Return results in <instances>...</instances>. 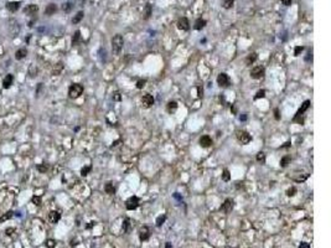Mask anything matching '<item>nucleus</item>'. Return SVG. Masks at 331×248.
<instances>
[{
	"mask_svg": "<svg viewBox=\"0 0 331 248\" xmlns=\"http://www.w3.org/2000/svg\"><path fill=\"white\" fill-rule=\"evenodd\" d=\"M123 45H124L123 36H122V35H119V34H117V35L112 39V50H113V52L118 55L119 52L122 51Z\"/></svg>",
	"mask_w": 331,
	"mask_h": 248,
	"instance_id": "obj_1",
	"label": "nucleus"
},
{
	"mask_svg": "<svg viewBox=\"0 0 331 248\" xmlns=\"http://www.w3.org/2000/svg\"><path fill=\"white\" fill-rule=\"evenodd\" d=\"M82 93H83V86L80 83H73L68 88V97L72 99H76L78 97H81Z\"/></svg>",
	"mask_w": 331,
	"mask_h": 248,
	"instance_id": "obj_2",
	"label": "nucleus"
},
{
	"mask_svg": "<svg viewBox=\"0 0 331 248\" xmlns=\"http://www.w3.org/2000/svg\"><path fill=\"white\" fill-rule=\"evenodd\" d=\"M309 107H310V101H305V102L303 103V106L300 107V109L298 111V113L295 114V117L293 121L299 123V124H303L304 123V112L306 109H309Z\"/></svg>",
	"mask_w": 331,
	"mask_h": 248,
	"instance_id": "obj_3",
	"label": "nucleus"
},
{
	"mask_svg": "<svg viewBox=\"0 0 331 248\" xmlns=\"http://www.w3.org/2000/svg\"><path fill=\"white\" fill-rule=\"evenodd\" d=\"M236 137H237V140H238L241 144H243V145L249 144V143L252 141V135L248 133V131H246V130H237Z\"/></svg>",
	"mask_w": 331,
	"mask_h": 248,
	"instance_id": "obj_4",
	"label": "nucleus"
},
{
	"mask_svg": "<svg viewBox=\"0 0 331 248\" xmlns=\"http://www.w3.org/2000/svg\"><path fill=\"white\" fill-rule=\"evenodd\" d=\"M217 83H218L220 87H223V88L229 87V84H231V80H229L228 74L227 73H220L218 77H217Z\"/></svg>",
	"mask_w": 331,
	"mask_h": 248,
	"instance_id": "obj_5",
	"label": "nucleus"
},
{
	"mask_svg": "<svg viewBox=\"0 0 331 248\" xmlns=\"http://www.w3.org/2000/svg\"><path fill=\"white\" fill-rule=\"evenodd\" d=\"M233 206H235V202H233L232 198H226L224 202L222 204V206L220 207V210L223 213H226V215H228V213L233 210Z\"/></svg>",
	"mask_w": 331,
	"mask_h": 248,
	"instance_id": "obj_6",
	"label": "nucleus"
},
{
	"mask_svg": "<svg viewBox=\"0 0 331 248\" xmlns=\"http://www.w3.org/2000/svg\"><path fill=\"white\" fill-rule=\"evenodd\" d=\"M264 72H265L264 67L255 66V67H253V68H252V71H251V77L254 78V80H259V78H262L263 76H264Z\"/></svg>",
	"mask_w": 331,
	"mask_h": 248,
	"instance_id": "obj_7",
	"label": "nucleus"
},
{
	"mask_svg": "<svg viewBox=\"0 0 331 248\" xmlns=\"http://www.w3.org/2000/svg\"><path fill=\"white\" fill-rule=\"evenodd\" d=\"M138 206H139V197H137V196H130L125 201V207H127V210H129V211H133V210H135Z\"/></svg>",
	"mask_w": 331,
	"mask_h": 248,
	"instance_id": "obj_8",
	"label": "nucleus"
},
{
	"mask_svg": "<svg viewBox=\"0 0 331 248\" xmlns=\"http://www.w3.org/2000/svg\"><path fill=\"white\" fill-rule=\"evenodd\" d=\"M154 104V97L149 93H146L141 97V106L144 108H150Z\"/></svg>",
	"mask_w": 331,
	"mask_h": 248,
	"instance_id": "obj_9",
	"label": "nucleus"
},
{
	"mask_svg": "<svg viewBox=\"0 0 331 248\" xmlns=\"http://www.w3.org/2000/svg\"><path fill=\"white\" fill-rule=\"evenodd\" d=\"M149 237H150V230H149V227L143 226V228H141L140 231H139V239H140L141 242H144V241H148Z\"/></svg>",
	"mask_w": 331,
	"mask_h": 248,
	"instance_id": "obj_10",
	"label": "nucleus"
},
{
	"mask_svg": "<svg viewBox=\"0 0 331 248\" xmlns=\"http://www.w3.org/2000/svg\"><path fill=\"white\" fill-rule=\"evenodd\" d=\"M178 27H179L180 30H184V31H187V30L190 29L189 20H187L186 17H181V19H179V21H178Z\"/></svg>",
	"mask_w": 331,
	"mask_h": 248,
	"instance_id": "obj_11",
	"label": "nucleus"
},
{
	"mask_svg": "<svg viewBox=\"0 0 331 248\" xmlns=\"http://www.w3.org/2000/svg\"><path fill=\"white\" fill-rule=\"evenodd\" d=\"M60 219H61V213L57 212V211H51L50 213H48V221H50L51 223H57Z\"/></svg>",
	"mask_w": 331,
	"mask_h": 248,
	"instance_id": "obj_12",
	"label": "nucleus"
},
{
	"mask_svg": "<svg viewBox=\"0 0 331 248\" xmlns=\"http://www.w3.org/2000/svg\"><path fill=\"white\" fill-rule=\"evenodd\" d=\"M212 144V139L208 137V135H204V137L200 138V145L202 148H208Z\"/></svg>",
	"mask_w": 331,
	"mask_h": 248,
	"instance_id": "obj_13",
	"label": "nucleus"
},
{
	"mask_svg": "<svg viewBox=\"0 0 331 248\" xmlns=\"http://www.w3.org/2000/svg\"><path fill=\"white\" fill-rule=\"evenodd\" d=\"M13 81H14V76H13V74H7V76L4 78V81H3V87L5 88V89L10 88V86L13 84Z\"/></svg>",
	"mask_w": 331,
	"mask_h": 248,
	"instance_id": "obj_14",
	"label": "nucleus"
},
{
	"mask_svg": "<svg viewBox=\"0 0 331 248\" xmlns=\"http://www.w3.org/2000/svg\"><path fill=\"white\" fill-rule=\"evenodd\" d=\"M19 7H20V3L19 1H10V3L6 4V9L9 11H11V13H15Z\"/></svg>",
	"mask_w": 331,
	"mask_h": 248,
	"instance_id": "obj_15",
	"label": "nucleus"
},
{
	"mask_svg": "<svg viewBox=\"0 0 331 248\" xmlns=\"http://www.w3.org/2000/svg\"><path fill=\"white\" fill-rule=\"evenodd\" d=\"M257 58H258V55L255 54V52H253V54H249L246 57V65L247 66H251V65H253V63L257 61Z\"/></svg>",
	"mask_w": 331,
	"mask_h": 248,
	"instance_id": "obj_16",
	"label": "nucleus"
},
{
	"mask_svg": "<svg viewBox=\"0 0 331 248\" xmlns=\"http://www.w3.org/2000/svg\"><path fill=\"white\" fill-rule=\"evenodd\" d=\"M56 11H57V5H56V4H48L46 10H45V14L48 15V16H51V15H54Z\"/></svg>",
	"mask_w": 331,
	"mask_h": 248,
	"instance_id": "obj_17",
	"label": "nucleus"
},
{
	"mask_svg": "<svg viewBox=\"0 0 331 248\" xmlns=\"http://www.w3.org/2000/svg\"><path fill=\"white\" fill-rule=\"evenodd\" d=\"M37 11H39V6H37L36 4H31V5H29L25 9V13L29 14V15H34V14H36Z\"/></svg>",
	"mask_w": 331,
	"mask_h": 248,
	"instance_id": "obj_18",
	"label": "nucleus"
},
{
	"mask_svg": "<svg viewBox=\"0 0 331 248\" xmlns=\"http://www.w3.org/2000/svg\"><path fill=\"white\" fill-rule=\"evenodd\" d=\"M206 26V20H204V19H197L196 21H195V30H202Z\"/></svg>",
	"mask_w": 331,
	"mask_h": 248,
	"instance_id": "obj_19",
	"label": "nucleus"
},
{
	"mask_svg": "<svg viewBox=\"0 0 331 248\" xmlns=\"http://www.w3.org/2000/svg\"><path fill=\"white\" fill-rule=\"evenodd\" d=\"M26 55H27V50H26V48H20V50H17L16 54H15V58L22 60V58L26 57Z\"/></svg>",
	"mask_w": 331,
	"mask_h": 248,
	"instance_id": "obj_20",
	"label": "nucleus"
},
{
	"mask_svg": "<svg viewBox=\"0 0 331 248\" xmlns=\"http://www.w3.org/2000/svg\"><path fill=\"white\" fill-rule=\"evenodd\" d=\"M81 42V31H77L74 32V35H73V37H72V45L73 46H77L78 44Z\"/></svg>",
	"mask_w": 331,
	"mask_h": 248,
	"instance_id": "obj_21",
	"label": "nucleus"
},
{
	"mask_svg": "<svg viewBox=\"0 0 331 248\" xmlns=\"http://www.w3.org/2000/svg\"><path fill=\"white\" fill-rule=\"evenodd\" d=\"M104 190H106V192L108 194V195H113L115 192V189H114V186H113V184L111 182V181H108L107 184H106V186H104Z\"/></svg>",
	"mask_w": 331,
	"mask_h": 248,
	"instance_id": "obj_22",
	"label": "nucleus"
},
{
	"mask_svg": "<svg viewBox=\"0 0 331 248\" xmlns=\"http://www.w3.org/2000/svg\"><path fill=\"white\" fill-rule=\"evenodd\" d=\"M176 108H178V103H176L175 101H171V102H169V103H168L166 109H168L169 113H172L174 111H176Z\"/></svg>",
	"mask_w": 331,
	"mask_h": 248,
	"instance_id": "obj_23",
	"label": "nucleus"
},
{
	"mask_svg": "<svg viewBox=\"0 0 331 248\" xmlns=\"http://www.w3.org/2000/svg\"><path fill=\"white\" fill-rule=\"evenodd\" d=\"M83 16H84V14H83V11H80V13H77L76 15L73 16V19H72V22L73 24H78L82 19H83Z\"/></svg>",
	"mask_w": 331,
	"mask_h": 248,
	"instance_id": "obj_24",
	"label": "nucleus"
},
{
	"mask_svg": "<svg viewBox=\"0 0 331 248\" xmlns=\"http://www.w3.org/2000/svg\"><path fill=\"white\" fill-rule=\"evenodd\" d=\"M123 231L125 232V233H129L130 232V221L129 219H125L123 222Z\"/></svg>",
	"mask_w": 331,
	"mask_h": 248,
	"instance_id": "obj_25",
	"label": "nucleus"
},
{
	"mask_svg": "<svg viewBox=\"0 0 331 248\" xmlns=\"http://www.w3.org/2000/svg\"><path fill=\"white\" fill-rule=\"evenodd\" d=\"M73 9V4L72 3H70V1H67V3H65L62 5V10L65 11V13H70L71 10Z\"/></svg>",
	"mask_w": 331,
	"mask_h": 248,
	"instance_id": "obj_26",
	"label": "nucleus"
},
{
	"mask_svg": "<svg viewBox=\"0 0 331 248\" xmlns=\"http://www.w3.org/2000/svg\"><path fill=\"white\" fill-rule=\"evenodd\" d=\"M289 163H290V158L284 156V158H281V160H280V166L281 168H287L289 165Z\"/></svg>",
	"mask_w": 331,
	"mask_h": 248,
	"instance_id": "obj_27",
	"label": "nucleus"
},
{
	"mask_svg": "<svg viewBox=\"0 0 331 248\" xmlns=\"http://www.w3.org/2000/svg\"><path fill=\"white\" fill-rule=\"evenodd\" d=\"M11 217H13V212H11V211L6 212V213H4V215H3L1 217H0V222H5V221L10 220Z\"/></svg>",
	"mask_w": 331,
	"mask_h": 248,
	"instance_id": "obj_28",
	"label": "nucleus"
},
{
	"mask_svg": "<svg viewBox=\"0 0 331 248\" xmlns=\"http://www.w3.org/2000/svg\"><path fill=\"white\" fill-rule=\"evenodd\" d=\"M166 221V216L165 215H160L159 217L156 219V226L157 227H160V226H163V223Z\"/></svg>",
	"mask_w": 331,
	"mask_h": 248,
	"instance_id": "obj_29",
	"label": "nucleus"
},
{
	"mask_svg": "<svg viewBox=\"0 0 331 248\" xmlns=\"http://www.w3.org/2000/svg\"><path fill=\"white\" fill-rule=\"evenodd\" d=\"M222 4H223L224 9H231V7L233 6V4H235V0H223Z\"/></svg>",
	"mask_w": 331,
	"mask_h": 248,
	"instance_id": "obj_30",
	"label": "nucleus"
},
{
	"mask_svg": "<svg viewBox=\"0 0 331 248\" xmlns=\"http://www.w3.org/2000/svg\"><path fill=\"white\" fill-rule=\"evenodd\" d=\"M229 179H231V174H229V170L224 169L223 172H222V180H223V181H229Z\"/></svg>",
	"mask_w": 331,
	"mask_h": 248,
	"instance_id": "obj_31",
	"label": "nucleus"
},
{
	"mask_svg": "<svg viewBox=\"0 0 331 248\" xmlns=\"http://www.w3.org/2000/svg\"><path fill=\"white\" fill-rule=\"evenodd\" d=\"M150 15H151V5L150 4H146L145 6V15H144V19H149Z\"/></svg>",
	"mask_w": 331,
	"mask_h": 248,
	"instance_id": "obj_32",
	"label": "nucleus"
},
{
	"mask_svg": "<svg viewBox=\"0 0 331 248\" xmlns=\"http://www.w3.org/2000/svg\"><path fill=\"white\" fill-rule=\"evenodd\" d=\"M257 160L259 161V163H264V161H265V154L263 151H259L257 154Z\"/></svg>",
	"mask_w": 331,
	"mask_h": 248,
	"instance_id": "obj_33",
	"label": "nucleus"
},
{
	"mask_svg": "<svg viewBox=\"0 0 331 248\" xmlns=\"http://www.w3.org/2000/svg\"><path fill=\"white\" fill-rule=\"evenodd\" d=\"M91 169H92V166H91V165H88V166H84V168H82V170H81V175H82V176H86V175H88V172L91 171Z\"/></svg>",
	"mask_w": 331,
	"mask_h": 248,
	"instance_id": "obj_34",
	"label": "nucleus"
},
{
	"mask_svg": "<svg viewBox=\"0 0 331 248\" xmlns=\"http://www.w3.org/2000/svg\"><path fill=\"white\" fill-rule=\"evenodd\" d=\"M37 170H39L40 172H42V174H44V172H46V171L48 170V166H47L46 164H40L39 166H37Z\"/></svg>",
	"mask_w": 331,
	"mask_h": 248,
	"instance_id": "obj_35",
	"label": "nucleus"
},
{
	"mask_svg": "<svg viewBox=\"0 0 331 248\" xmlns=\"http://www.w3.org/2000/svg\"><path fill=\"white\" fill-rule=\"evenodd\" d=\"M36 72H37V70H36L35 66H31V67L29 68V76H30V77L34 78V77L36 76Z\"/></svg>",
	"mask_w": 331,
	"mask_h": 248,
	"instance_id": "obj_36",
	"label": "nucleus"
},
{
	"mask_svg": "<svg viewBox=\"0 0 331 248\" xmlns=\"http://www.w3.org/2000/svg\"><path fill=\"white\" fill-rule=\"evenodd\" d=\"M265 97V91L264 89H261V91H258L257 92V95H255V97H254V99H259V98H264Z\"/></svg>",
	"mask_w": 331,
	"mask_h": 248,
	"instance_id": "obj_37",
	"label": "nucleus"
},
{
	"mask_svg": "<svg viewBox=\"0 0 331 248\" xmlns=\"http://www.w3.org/2000/svg\"><path fill=\"white\" fill-rule=\"evenodd\" d=\"M31 201H32V204L36 205V206H40V205H41V197H40V196H34V197L31 198Z\"/></svg>",
	"mask_w": 331,
	"mask_h": 248,
	"instance_id": "obj_38",
	"label": "nucleus"
},
{
	"mask_svg": "<svg viewBox=\"0 0 331 248\" xmlns=\"http://www.w3.org/2000/svg\"><path fill=\"white\" fill-rule=\"evenodd\" d=\"M296 194V187H290V189H288L287 190V195L289 197H291V196H294V195Z\"/></svg>",
	"mask_w": 331,
	"mask_h": 248,
	"instance_id": "obj_39",
	"label": "nucleus"
},
{
	"mask_svg": "<svg viewBox=\"0 0 331 248\" xmlns=\"http://www.w3.org/2000/svg\"><path fill=\"white\" fill-rule=\"evenodd\" d=\"M112 98H113V101H115V102H119V101L122 99V96H120L119 92H114L112 96Z\"/></svg>",
	"mask_w": 331,
	"mask_h": 248,
	"instance_id": "obj_40",
	"label": "nucleus"
},
{
	"mask_svg": "<svg viewBox=\"0 0 331 248\" xmlns=\"http://www.w3.org/2000/svg\"><path fill=\"white\" fill-rule=\"evenodd\" d=\"M145 83H146V81H145V80H140V81H138V82H137V88H138V89L144 88V87H145Z\"/></svg>",
	"mask_w": 331,
	"mask_h": 248,
	"instance_id": "obj_41",
	"label": "nucleus"
},
{
	"mask_svg": "<svg viewBox=\"0 0 331 248\" xmlns=\"http://www.w3.org/2000/svg\"><path fill=\"white\" fill-rule=\"evenodd\" d=\"M46 246H47V248H55L56 242L54 241V239H48V241L46 242Z\"/></svg>",
	"mask_w": 331,
	"mask_h": 248,
	"instance_id": "obj_42",
	"label": "nucleus"
},
{
	"mask_svg": "<svg viewBox=\"0 0 331 248\" xmlns=\"http://www.w3.org/2000/svg\"><path fill=\"white\" fill-rule=\"evenodd\" d=\"M303 50H304V47H303V46H296V47H295V52H294V55H295V56H299V55H300V52H302Z\"/></svg>",
	"mask_w": 331,
	"mask_h": 248,
	"instance_id": "obj_43",
	"label": "nucleus"
},
{
	"mask_svg": "<svg viewBox=\"0 0 331 248\" xmlns=\"http://www.w3.org/2000/svg\"><path fill=\"white\" fill-rule=\"evenodd\" d=\"M62 67H63V66H62V63H58V65H57V67H56V70L54 71V73H55V74H57L58 72H61Z\"/></svg>",
	"mask_w": 331,
	"mask_h": 248,
	"instance_id": "obj_44",
	"label": "nucleus"
},
{
	"mask_svg": "<svg viewBox=\"0 0 331 248\" xmlns=\"http://www.w3.org/2000/svg\"><path fill=\"white\" fill-rule=\"evenodd\" d=\"M299 248H310V245H309V243H306V242H302L299 245Z\"/></svg>",
	"mask_w": 331,
	"mask_h": 248,
	"instance_id": "obj_45",
	"label": "nucleus"
},
{
	"mask_svg": "<svg viewBox=\"0 0 331 248\" xmlns=\"http://www.w3.org/2000/svg\"><path fill=\"white\" fill-rule=\"evenodd\" d=\"M305 60H306V61H308V62L313 61V54H311V52H309V54H308V56H306V58H305Z\"/></svg>",
	"mask_w": 331,
	"mask_h": 248,
	"instance_id": "obj_46",
	"label": "nucleus"
},
{
	"mask_svg": "<svg viewBox=\"0 0 331 248\" xmlns=\"http://www.w3.org/2000/svg\"><path fill=\"white\" fill-rule=\"evenodd\" d=\"M281 1H283V4H284V5H287V6H289L291 4V0H281Z\"/></svg>",
	"mask_w": 331,
	"mask_h": 248,
	"instance_id": "obj_47",
	"label": "nucleus"
},
{
	"mask_svg": "<svg viewBox=\"0 0 331 248\" xmlns=\"http://www.w3.org/2000/svg\"><path fill=\"white\" fill-rule=\"evenodd\" d=\"M274 113H275V119H280V115H279V111L275 109L274 111Z\"/></svg>",
	"mask_w": 331,
	"mask_h": 248,
	"instance_id": "obj_48",
	"label": "nucleus"
},
{
	"mask_svg": "<svg viewBox=\"0 0 331 248\" xmlns=\"http://www.w3.org/2000/svg\"><path fill=\"white\" fill-rule=\"evenodd\" d=\"M11 232H14V228H7V230H6V235H7V236H10V235H11Z\"/></svg>",
	"mask_w": 331,
	"mask_h": 248,
	"instance_id": "obj_49",
	"label": "nucleus"
},
{
	"mask_svg": "<svg viewBox=\"0 0 331 248\" xmlns=\"http://www.w3.org/2000/svg\"><path fill=\"white\" fill-rule=\"evenodd\" d=\"M84 1H86V0H77L78 5H81V6H82V5H83V4H84Z\"/></svg>",
	"mask_w": 331,
	"mask_h": 248,
	"instance_id": "obj_50",
	"label": "nucleus"
},
{
	"mask_svg": "<svg viewBox=\"0 0 331 248\" xmlns=\"http://www.w3.org/2000/svg\"><path fill=\"white\" fill-rule=\"evenodd\" d=\"M165 248H172V247H171V243H170V242H166V245H165Z\"/></svg>",
	"mask_w": 331,
	"mask_h": 248,
	"instance_id": "obj_51",
	"label": "nucleus"
},
{
	"mask_svg": "<svg viewBox=\"0 0 331 248\" xmlns=\"http://www.w3.org/2000/svg\"><path fill=\"white\" fill-rule=\"evenodd\" d=\"M288 146H290V143H289V141H288V143H285V144H284L283 146H281V148H288Z\"/></svg>",
	"mask_w": 331,
	"mask_h": 248,
	"instance_id": "obj_52",
	"label": "nucleus"
},
{
	"mask_svg": "<svg viewBox=\"0 0 331 248\" xmlns=\"http://www.w3.org/2000/svg\"><path fill=\"white\" fill-rule=\"evenodd\" d=\"M198 97H202V92H201V88L198 87Z\"/></svg>",
	"mask_w": 331,
	"mask_h": 248,
	"instance_id": "obj_53",
	"label": "nucleus"
},
{
	"mask_svg": "<svg viewBox=\"0 0 331 248\" xmlns=\"http://www.w3.org/2000/svg\"><path fill=\"white\" fill-rule=\"evenodd\" d=\"M246 119H247V117H246V115H243V117H242V115H241V121H246Z\"/></svg>",
	"mask_w": 331,
	"mask_h": 248,
	"instance_id": "obj_54",
	"label": "nucleus"
}]
</instances>
